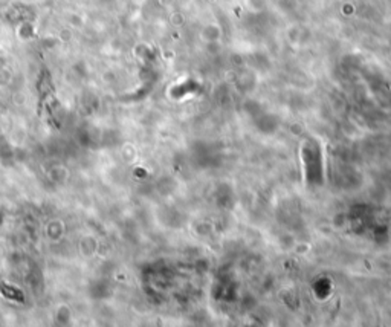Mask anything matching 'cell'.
I'll return each mask as SVG.
<instances>
[{
	"label": "cell",
	"instance_id": "6da1fadb",
	"mask_svg": "<svg viewBox=\"0 0 391 327\" xmlns=\"http://www.w3.org/2000/svg\"><path fill=\"white\" fill-rule=\"evenodd\" d=\"M2 290H3V293H5V296H8V298H14V299H17V301H21V293H20L18 290L11 289V287H9V286H6V284H3V286H2Z\"/></svg>",
	"mask_w": 391,
	"mask_h": 327
}]
</instances>
